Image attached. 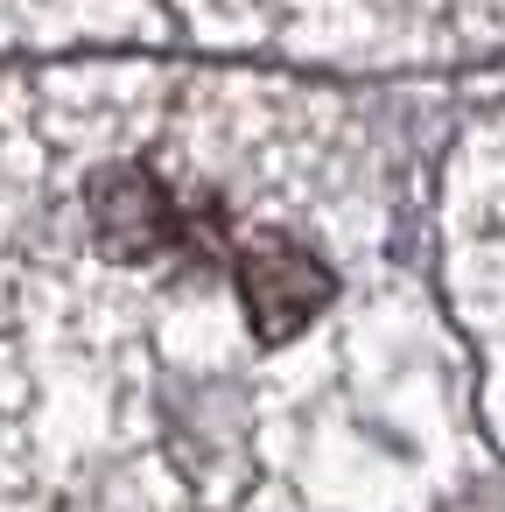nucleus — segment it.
I'll list each match as a JSON object with an SVG mask.
<instances>
[{"instance_id":"1","label":"nucleus","mask_w":505,"mask_h":512,"mask_svg":"<svg viewBox=\"0 0 505 512\" xmlns=\"http://www.w3.org/2000/svg\"><path fill=\"white\" fill-rule=\"evenodd\" d=\"M232 288H239V316H246V330H253L260 344L302 337V330L337 302L330 260H323L302 232H288V225H274V218L239 246Z\"/></svg>"}]
</instances>
